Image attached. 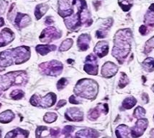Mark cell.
<instances>
[{"label": "cell", "mask_w": 154, "mask_h": 138, "mask_svg": "<svg viewBox=\"0 0 154 138\" xmlns=\"http://www.w3.org/2000/svg\"><path fill=\"white\" fill-rule=\"evenodd\" d=\"M14 34L9 28L3 29L0 34V47H5L14 39Z\"/></svg>", "instance_id": "14"}, {"label": "cell", "mask_w": 154, "mask_h": 138, "mask_svg": "<svg viewBox=\"0 0 154 138\" xmlns=\"http://www.w3.org/2000/svg\"><path fill=\"white\" fill-rule=\"evenodd\" d=\"M74 130V127H71V126H66L64 127V129L63 130V134L66 137H70V135L71 134V132Z\"/></svg>", "instance_id": "35"}, {"label": "cell", "mask_w": 154, "mask_h": 138, "mask_svg": "<svg viewBox=\"0 0 154 138\" xmlns=\"http://www.w3.org/2000/svg\"><path fill=\"white\" fill-rule=\"evenodd\" d=\"M102 113H104V114H107L108 113V106L107 104H99L97 107L90 110L88 114V118L91 121H95Z\"/></svg>", "instance_id": "12"}, {"label": "cell", "mask_w": 154, "mask_h": 138, "mask_svg": "<svg viewBox=\"0 0 154 138\" xmlns=\"http://www.w3.org/2000/svg\"><path fill=\"white\" fill-rule=\"evenodd\" d=\"M117 71H118V67H117L116 64L113 63V62H106L102 66L101 73H102V75L104 78H110L116 75Z\"/></svg>", "instance_id": "13"}, {"label": "cell", "mask_w": 154, "mask_h": 138, "mask_svg": "<svg viewBox=\"0 0 154 138\" xmlns=\"http://www.w3.org/2000/svg\"><path fill=\"white\" fill-rule=\"evenodd\" d=\"M151 135L152 137H154V129H153L151 131Z\"/></svg>", "instance_id": "42"}, {"label": "cell", "mask_w": 154, "mask_h": 138, "mask_svg": "<svg viewBox=\"0 0 154 138\" xmlns=\"http://www.w3.org/2000/svg\"><path fill=\"white\" fill-rule=\"evenodd\" d=\"M115 133L117 137H128V135L131 133V130L126 125L121 124L116 128Z\"/></svg>", "instance_id": "20"}, {"label": "cell", "mask_w": 154, "mask_h": 138, "mask_svg": "<svg viewBox=\"0 0 154 138\" xmlns=\"http://www.w3.org/2000/svg\"><path fill=\"white\" fill-rule=\"evenodd\" d=\"M0 137H1V130H0Z\"/></svg>", "instance_id": "45"}, {"label": "cell", "mask_w": 154, "mask_h": 138, "mask_svg": "<svg viewBox=\"0 0 154 138\" xmlns=\"http://www.w3.org/2000/svg\"><path fill=\"white\" fill-rule=\"evenodd\" d=\"M148 124V121L146 119H139L137 121L135 127H133L131 130V135L133 137H137L142 135L146 130Z\"/></svg>", "instance_id": "10"}, {"label": "cell", "mask_w": 154, "mask_h": 138, "mask_svg": "<svg viewBox=\"0 0 154 138\" xmlns=\"http://www.w3.org/2000/svg\"><path fill=\"white\" fill-rule=\"evenodd\" d=\"M121 76L119 80V87L122 88L125 87L129 83V79H128V76L124 72H121Z\"/></svg>", "instance_id": "30"}, {"label": "cell", "mask_w": 154, "mask_h": 138, "mask_svg": "<svg viewBox=\"0 0 154 138\" xmlns=\"http://www.w3.org/2000/svg\"><path fill=\"white\" fill-rule=\"evenodd\" d=\"M60 133L59 129H50V135L51 137H58V134Z\"/></svg>", "instance_id": "36"}, {"label": "cell", "mask_w": 154, "mask_h": 138, "mask_svg": "<svg viewBox=\"0 0 154 138\" xmlns=\"http://www.w3.org/2000/svg\"><path fill=\"white\" fill-rule=\"evenodd\" d=\"M68 84V80L66 78H61L57 82V89L58 91L63 89L65 86Z\"/></svg>", "instance_id": "34"}, {"label": "cell", "mask_w": 154, "mask_h": 138, "mask_svg": "<svg viewBox=\"0 0 154 138\" xmlns=\"http://www.w3.org/2000/svg\"><path fill=\"white\" fill-rule=\"evenodd\" d=\"M48 8L49 7L47 5H45V4H40V5H38L35 7V16L36 19L39 20L43 17L44 14L46 13Z\"/></svg>", "instance_id": "21"}, {"label": "cell", "mask_w": 154, "mask_h": 138, "mask_svg": "<svg viewBox=\"0 0 154 138\" xmlns=\"http://www.w3.org/2000/svg\"><path fill=\"white\" fill-rule=\"evenodd\" d=\"M132 38V32L129 28L119 30L115 35V46L112 54L120 64L123 63L125 59L131 51Z\"/></svg>", "instance_id": "1"}, {"label": "cell", "mask_w": 154, "mask_h": 138, "mask_svg": "<svg viewBox=\"0 0 154 138\" xmlns=\"http://www.w3.org/2000/svg\"><path fill=\"white\" fill-rule=\"evenodd\" d=\"M29 132L20 128L15 129L12 132H9L5 137H27Z\"/></svg>", "instance_id": "22"}, {"label": "cell", "mask_w": 154, "mask_h": 138, "mask_svg": "<svg viewBox=\"0 0 154 138\" xmlns=\"http://www.w3.org/2000/svg\"><path fill=\"white\" fill-rule=\"evenodd\" d=\"M30 50L27 47H20L0 54V66L5 67L13 63L20 64L30 59Z\"/></svg>", "instance_id": "2"}, {"label": "cell", "mask_w": 154, "mask_h": 138, "mask_svg": "<svg viewBox=\"0 0 154 138\" xmlns=\"http://www.w3.org/2000/svg\"><path fill=\"white\" fill-rule=\"evenodd\" d=\"M30 22L31 19L30 16L26 14L21 13V12H17V16L14 20V23H15L16 26L20 29L27 26L30 23Z\"/></svg>", "instance_id": "15"}, {"label": "cell", "mask_w": 154, "mask_h": 138, "mask_svg": "<svg viewBox=\"0 0 154 138\" xmlns=\"http://www.w3.org/2000/svg\"><path fill=\"white\" fill-rule=\"evenodd\" d=\"M56 101V95L54 93H49L43 98L40 97L38 94H35L31 97L30 103L32 106L38 107L48 108L54 105Z\"/></svg>", "instance_id": "6"}, {"label": "cell", "mask_w": 154, "mask_h": 138, "mask_svg": "<svg viewBox=\"0 0 154 138\" xmlns=\"http://www.w3.org/2000/svg\"><path fill=\"white\" fill-rule=\"evenodd\" d=\"M63 68V64L57 60H52L42 63L39 65L40 72L43 75L50 76H58L61 74Z\"/></svg>", "instance_id": "5"}, {"label": "cell", "mask_w": 154, "mask_h": 138, "mask_svg": "<svg viewBox=\"0 0 154 138\" xmlns=\"http://www.w3.org/2000/svg\"><path fill=\"white\" fill-rule=\"evenodd\" d=\"M69 102L72 104H79L80 102L79 101L76 100V98H75L74 95H71L69 98Z\"/></svg>", "instance_id": "37"}, {"label": "cell", "mask_w": 154, "mask_h": 138, "mask_svg": "<svg viewBox=\"0 0 154 138\" xmlns=\"http://www.w3.org/2000/svg\"><path fill=\"white\" fill-rule=\"evenodd\" d=\"M73 43H74V41H73L72 39L71 38H69V39L65 40L64 41L62 42L61 45L59 48V51H66L67 50H69L70 48L72 47Z\"/></svg>", "instance_id": "28"}, {"label": "cell", "mask_w": 154, "mask_h": 138, "mask_svg": "<svg viewBox=\"0 0 154 138\" xmlns=\"http://www.w3.org/2000/svg\"><path fill=\"white\" fill-rule=\"evenodd\" d=\"M134 117L137 119H141L142 117H143L146 115V111L143 108L138 106L135 109L134 114H133Z\"/></svg>", "instance_id": "32"}, {"label": "cell", "mask_w": 154, "mask_h": 138, "mask_svg": "<svg viewBox=\"0 0 154 138\" xmlns=\"http://www.w3.org/2000/svg\"><path fill=\"white\" fill-rule=\"evenodd\" d=\"M2 5H0V13H2V12H2Z\"/></svg>", "instance_id": "43"}, {"label": "cell", "mask_w": 154, "mask_h": 138, "mask_svg": "<svg viewBox=\"0 0 154 138\" xmlns=\"http://www.w3.org/2000/svg\"><path fill=\"white\" fill-rule=\"evenodd\" d=\"M66 104V100H60L59 102L58 103L57 106H56V109H58V108H60V107H62V106H65Z\"/></svg>", "instance_id": "38"}, {"label": "cell", "mask_w": 154, "mask_h": 138, "mask_svg": "<svg viewBox=\"0 0 154 138\" xmlns=\"http://www.w3.org/2000/svg\"><path fill=\"white\" fill-rule=\"evenodd\" d=\"M74 91L81 98L94 99L98 93V84L91 79H82L77 82Z\"/></svg>", "instance_id": "4"}, {"label": "cell", "mask_w": 154, "mask_h": 138, "mask_svg": "<svg viewBox=\"0 0 154 138\" xmlns=\"http://www.w3.org/2000/svg\"><path fill=\"white\" fill-rule=\"evenodd\" d=\"M108 50H109L108 42L105 40H101L97 43L96 47H94V51L99 57L102 58L108 54Z\"/></svg>", "instance_id": "16"}, {"label": "cell", "mask_w": 154, "mask_h": 138, "mask_svg": "<svg viewBox=\"0 0 154 138\" xmlns=\"http://www.w3.org/2000/svg\"><path fill=\"white\" fill-rule=\"evenodd\" d=\"M76 0H58V14L62 18L70 17L74 12L73 6Z\"/></svg>", "instance_id": "7"}, {"label": "cell", "mask_w": 154, "mask_h": 138, "mask_svg": "<svg viewBox=\"0 0 154 138\" xmlns=\"http://www.w3.org/2000/svg\"><path fill=\"white\" fill-rule=\"evenodd\" d=\"M66 26L69 30H76L82 25L89 26L92 23L90 13L87 10V5L85 0H78V12L76 15L64 19Z\"/></svg>", "instance_id": "3"}, {"label": "cell", "mask_w": 154, "mask_h": 138, "mask_svg": "<svg viewBox=\"0 0 154 138\" xmlns=\"http://www.w3.org/2000/svg\"><path fill=\"white\" fill-rule=\"evenodd\" d=\"M65 117L68 121H82L84 119V114L77 108H70L65 113Z\"/></svg>", "instance_id": "11"}, {"label": "cell", "mask_w": 154, "mask_h": 138, "mask_svg": "<svg viewBox=\"0 0 154 138\" xmlns=\"http://www.w3.org/2000/svg\"><path fill=\"white\" fill-rule=\"evenodd\" d=\"M14 115L10 110H7L0 114V122L9 123L14 119Z\"/></svg>", "instance_id": "24"}, {"label": "cell", "mask_w": 154, "mask_h": 138, "mask_svg": "<svg viewBox=\"0 0 154 138\" xmlns=\"http://www.w3.org/2000/svg\"><path fill=\"white\" fill-rule=\"evenodd\" d=\"M144 69L147 72H152L154 70V59L153 58L149 57L143 61L142 63Z\"/></svg>", "instance_id": "25"}, {"label": "cell", "mask_w": 154, "mask_h": 138, "mask_svg": "<svg viewBox=\"0 0 154 138\" xmlns=\"http://www.w3.org/2000/svg\"><path fill=\"white\" fill-rule=\"evenodd\" d=\"M133 0H118V4L124 12H128L133 6Z\"/></svg>", "instance_id": "27"}, {"label": "cell", "mask_w": 154, "mask_h": 138, "mask_svg": "<svg viewBox=\"0 0 154 138\" xmlns=\"http://www.w3.org/2000/svg\"><path fill=\"white\" fill-rule=\"evenodd\" d=\"M84 69L89 75H97L98 74V64L97 57L94 55L91 54L87 56Z\"/></svg>", "instance_id": "9"}, {"label": "cell", "mask_w": 154, "mask_h": 138, "mask_svg": "<svg viewBox=\"0 0 154 138\" xmlns=\"http://www.w3.org/2000/svg\"><path fill=\"white\" fill-rule=\"evenodd\" d=\"M99 133L93 129H85L79 131L76 133V137H97Z\"/></svg>", "instance_id": "18"}, {"label": "cell", "mask_w": 154, "mask_h": 138, "mask_svg": "<svg viewBox=\"0 0 154 138\" xmlns=\"http://www.w3.org/2000/svg\"><path fill=\"white\" fill-rule=\"evenodd\" d=\"M45 22L46 25H51V24L54 23V20L52 19V18L51 17H47Z\"/></svg>", "instance_id": "40"}, {"label": "cell", "mask_w": 154, "mask_h": 138, "mask_svg": "<svg viewBox=\"0 0 154 138\" xmlns=\"http://www.w3.org/2000/svg\"><path fill=\"white\" fill-rule=\"evenodd\" d=\"M91 37L88 34H82L78 38L77 40V46L79 48L81 51H87L89 48Z\"/></svg>", "instance_id": "17"}, {"label": "cell", "mask_w": 154, "mask_h": 138, "mask_svg": "<svg viewBox=\"0 0 154 138\" xmlns=\"http://www.w3.org/2000/svg\"><path fill=\"white\" fill-rule=\"evenodd\" d=\"M153 119H154V117H153Z\"/></svg>", "instance_id": "46"}, {"label": "cell", "mask_w": 154, "mask_h": 138, "mask_svg": "<svg viewBox=\"0 0 154 138\" xmlns=\"http://www.w3.org/2000/svg\"><path fill=\"white\" fill-rule=\"evenodd\" d=\"M58 116L56 114L53 113V112H48V113L45 114V115L44 116V121L45 122L48 123V124H50V123L54 122L57 119Z\"/></svg>", "instance_id": "29"}, {"label": "cell", "mask_w": 154, "mask_h": 138, "mask_svg": "<svg viewBox=\"0 0 154 138\" xmlns=\"http://www.w3.org/2000/svg\"><path fill=\"white\" fill-rule=\"evenodd\" d=\"M137 101L134 97H128L122 102V106L125 109H131L136 104Z\"/></svg>", "instance_id": "26"}, {"label": "cell", "mask_w": 154, "mask_h": 138, "mask_svg": "<svg viewBox=\"0 0 154 138\" xmlns=\"http://www.w3.org/2000/svg\"><path fill=\"white\" fill-rule=\"evenodd\" d=\"M139 31L142 35H146V32H147V27H146L145 25H141L140 27V29H139Z\"/></svg>", "instance_id": "39"}, {"label": "cell", "mask_w": 154, "mask_h": 138, "mask_svg": "<svg viewBox=\"0 0 154 138\" xmlns=\"http://www.w3.org/2000/svg\"><path fill=\"white\" fill-rule=\"evenodd\" d=\"M153 48H154V36L153 37H152L151 38H150V39L146 43L144 52L146 53V54H148V53H149L150 51L153 49Z\"/></svg>", "instance_id": "31"}, {"label": "cell", "mask_w": 154, "mask_h": 138, "mask_svg": "<svg viewBox=\"0 0 154 138\" xmlns=\"http://www.w3.org/2000/svg\"><path fill=\"white\" fill-rule=\"evenodd\" d=\"M94 5L95 8H96V10H98V7L101 5V2L100 1L94 2Z\"/></svg>", "instance_id": "41"}, {"label": "cell", "mask_w": 154, "mask_h": 138, "mask_svg": "<svg viewBox=\"0 0 154 138\" xmlns=\"http://www.w3.org/2000/svg\"><path fill=\"white\" fill-rule=\"evenodd\" d=\"M56 49V47L54 45H38L35 47V50L40 55L44 56L48 54L51 51H54Z\"/></svg>", "instance_id": "19"}, {"label": "cell", "mask_w": 154, "mask_h": 138, "mask_svg": "<svg viewBox=\"0 0 154 138\" xmlns=\"http://www.w3.org/2000/svg\"><path fill=\"white\" fill-rule=\"evenodd\" d=\"M151 89H152V91H153L154 92V85H153V86H152V88H151Z\"/></svg>", "instance_id": "44"}, {"label": "cell", "mask_w": 154, "mask_h": 138, "mask_svg": "<svg viewBox=\"0 0 154 138\" xmlns=\"http://www.w3.org/2000/svg\"><path fill=\"white\" fill-rule=\"evenodd\" d=\"M145 23L150 26H154V4H152L149 7V10L145 15Z\"/></svg>", "instance_id": "23"}, {"label": "cell", "mask_w": 154, "mask_h": 138, "mask_svg": "<svg viewBox=\"0 0 154 138\" xmlns=\"http://www.w3.org/2000/svg\"><path fill=\"white\" fill-rule=\"evenodd\" d=\"M11 98L14 100H19L21 99L24 96V92L21 90H14V91L12 92L10 95Z\"/></svg>", "instance_id": "33"}, {"label": "cell", "mask_w": 154, "mask_h": 138, "mask_svg": "<svg viewBox=\"0 0 154 138\" xmlns=\"http://www.w3.org/2000/svg\"><path fill=\"white\" fill-rule=\"evenodd\" d=\"M61 37V32L54 27H48L44 29L40 36V41L43 43H50L54 40Z\"/></svg>", "instance_id": "8"}]
</instances>
